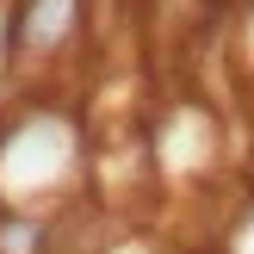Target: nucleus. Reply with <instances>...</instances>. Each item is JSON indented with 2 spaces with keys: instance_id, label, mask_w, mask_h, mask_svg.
<instances>
[{
  "instance_id": "obj_3",
  "label": "nucleus",
  "mask_w": 254,
  "mask_h": 254,
  "mask_svg": "<svg viewBox=\"0 0 254 254\" xmlns=\"http://www.w3.org/2000/svg\"><path fill=\"white\" fill-rule=\"evenodd\" d=\"M223 242H230L223 254H254V205L242 211V223H230V230H223Z\"/></svg>"
},
{
  "instance_id": "obj_1",
  "label": "nucleus",
  "mask_w": 254,
  "mask_h": 254,
  "mask_svg": "<svg viewBox=\"0 0 254 254\" xmlns=\"http://www.w3.org/2000/svg\"><path fill=\"white\" fill-rule=\"evenodd\" d=\"M87 180H93V136L68 99L25 93L12 112L0 106V211L62 217L87 205Z\"/></svg>"
},
{
  "instance_id": "obj_2",
  "label": "nucleus",
  "mask_w": 254,
  "mask_h": 254,
  "mask_svg": "<svg viewBox=\"0 0 254 254\" xmlns=\"http://www.w3.org/2000/svg\"><path fill=\"white\" fill-rule=\"evenodd\" d=\"M99 31L93 0H12V74L50 81Z\"/></svg>"
}]
</instances>
